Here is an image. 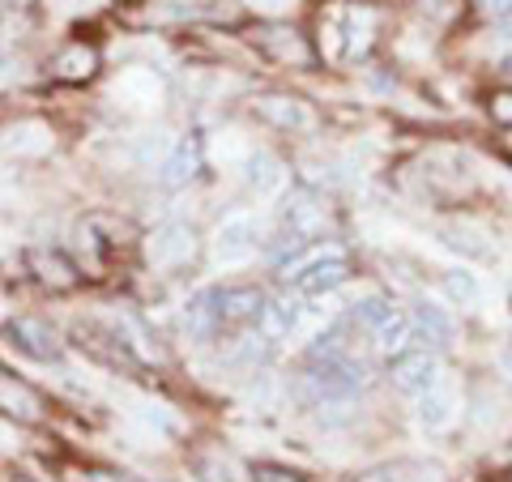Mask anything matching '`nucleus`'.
Segmentation results:
<instances>
[{"instance_id": "nucleus-1", "label": "nucleus", "mask_w": 512, "mask_h": 482, "mask_svg": "<svg viewBox=\"0 0 512 482\" xmlns=\"http://www.w3.org/2000/svg\"><path fill=\"white\" fill-rule=\"evenodd\" d=\"M269 244V222L256 214V210H231L214 222L210 239H205V256L218 265V269H239L256 261Z\"/></svg>"}, {"instance_id": "nucleus-2", "label": "nucleus", "mask_w": 512, "mask_h": 482, "mask_svg": "<svg viewBox=\"0 0 512 482\" xmlns=\"http://www.w3.org/2000/svg\"><path fill=\"white\" fill-rule=\"evenodd\" d=\"M69 346H77L94 367H103V372H116V376L150 372V367L124 346V337L116 333V325H111V320H99V316H94V320H77V325L69 329Z\"/></svg>"}, {"instance_id": "nucleus-3", "label": "nucleus", "mask_w": 512, "mask_h": 482, "mask_svg": "<svg viewBox=\"0 0 512 482\" xmlns=\"http://www.w3.org/2000/svg\"><path fill=\"white\" fill-rule=\"evenodd\" d=\"M0 337H5V346L18 359L39 363V367H60L64 355H69V342H64V333L52 325V320L30 316V312L9 316L5 325H0Z\"/></svg>"}, {"instance_id": "nucleus-4", "label": "nucleus", "mask_w": 512, "mask_h": 482, "mask_svg": "<svg viewBox=\"0 0 512 482\" xmlns=\"http://www.w3.org/2000/svg\"><path fill=\"white\" fill-rule=\"evenodd\" d=\"M146 265L158 273H184L188 265H197L205 256V239L201 231L184 218H163L158 227L146 235Z\"/></svg>"}, {"instance_id": "nucleus-5", "label": "nucleus", "mask_w": 512, "mask_h": 482, "mask_svg": "<svg viewBox=\"0 0 512 482\" xmlns=\"http://www.w3.org/2000/svg\"><path fill=\"white\" fill-rule=\"evenodd\" d=\"M252 47L261 52L265 60H274L278 69H299V73H308L312 64H316V43L303 35L299 26H291L286 18H261L252 26Z\"/></svg>"}, {"instance_id": "nucleus-6", "label": "nucleus", "mask_w": 512, "mask_h": 482, "mask_svg": "<svg viewBox=\"0 0 512 482\" xmlns=\"http://www.w3.org/2000/svg\"><path fill=\"white\" fill-rule=\"evenodd\" d=\"M248 111L265 128L274 133H286V137H312L320 128V116L316 107L303 99V94H291V90H261L248 99Z\"/></svg>"}, {"instance_id": "nucleus-7", "label": "nucleus", "mask_w": 512, "mask_h": 482, "mask_svg": "<svg viewBox=\"0 0 512 482\" xmlns=\"http://www.w3.org/2000/svg\"><path fill=\"white\" fill-rule=\"evenodd\" d=\"M265 299H269V291H265L261 282H244V278L214 282V303H218L222 337H231V333H244V329H256V325H261Z\"/></svg>"}, {"instance_id": "nucleus-8", "label": "nucleus", "mask_w": 512, "mask_h": 482, "mask_svg": "<svg viewBox=\"0 0 512 482\" xmlns=\"http://www.w3.org/2000/svg\"><path fill=\"white\" fill-rule=\"evenodd\" d=\"M384 380H389V389L397 397L414 401L419 393H427L431 384L444 380V355L440 350H431V346H414V350H406L402 359L384 363Z\"/></svg>"}, {"instance_id": "nucleus-9", "label": "nucleus", "mask_w": 512, "mask_h": 482, "mask_svg": "<svg viewBox=\"0 0 512 482\" xmlns=\"http://www.w3.org/2000/svg\"><path fill=\"white\" fill-rule=\"evenodd\" d=\"M239 180H244L248 197L261 201V205H278L282 192L295 184V180H291V167H286V158H282L278 150H269V146L248 150L244 167H239Z\"/></svg>"}, {"instance_id": "nucleus-10", "label": "nucleus", "mask_w": 512, "mask_h": 482, "mask_svg": "<svg viewBox=\"0 0 512 482\" xmlns=\"http://www.w3.org/2000/svg\"><path fill=\"white\" fill-rule=\"evenodd\" d=\"M26 269H30V278H35L43 291H52V295H73V291H82L86 286L82 261H73V256L64 248H56V244L26 248Z\"/></svg>"}, {"instance_id": "nucleus-11", "label": "nucleus", "mask_w": 512, "mask_h": 482, "mask_svg": "<svg viewBox=\"0 0 512 482\" xmlns=\"http://www.w3.org/2000/svg\"><path fill=\"white\" fill-rule=\"evenodd\" d=\"M205 171V146L197 133H184L171 141V150L163 154V163L154 167V184L158 192H188L192 184L201 180Z\"/></svg>"}, {"instance_id": "nucleus-12", "label": "nucleus", "mask_w": 512, "mask_h": 482, "mask_svg": "<svg viewBox=\"0 0 512 482\" xmlns=\"http://www.w3.org/2000/svg\"><path fill=\"white\" fill-rule=\"evenodd\" d=\"M461 410H466V397H461L457 380L444 376L440 384H431L427 393L414 397V427L427 431V436H444V431L457 427Z\"/></svg>"}, {"instance_id": "nucleus-13", "label": "nucleus", "mask_w": 512, "mask_h": 482, "mask_svg": "<svg viewBox=\"0 0 512 482\" xmlns=\"http://www.w3.org/2000/svg\"><path fill=\"white\" fill-rule=\"evenodd\" d=\"M410 320H414V342L440 350V355H448V350L457 346V337H461L457 316H453V308H448L444 299L419 295L410 303Z\"/></svg>"}, {"instance_id": "nucleus-14", "label": "nucleus", "mask_w": 512, "mask_h": 482, "mask_svg": "<svg viewBox=\"0 0 512 482\" xmlns=\"http://www.w3.org/2000/svg\"><path fill=\"white\" fill-rule=\"evenodd\" d=\"M47 73H52V82L60 86H90L94 77L103 73V52L99 43L90 39H69L60 43L52 56H47Z\"/></svg>"}, {"instance_id": "nucleus-15", "label": "nucleus", "mask_w": 512, "mask_h": 482, "mask_svg": "<svg viewBox=\"0 0 512 482\" xmlns=\"http://www.w3.org/2000/svg\"><path fill=\"white\" fill-rule=\"evenodd\" d=\"M376 35H380V13H376V5H367V0H355V5L342 9V18H338V39H342V60H346V64H363L367 56H372Z\"/></svg>"}, {"instance_id": "nucleus-16", "label": "nucleus", "mask_w": 512, "mask_h": 482, "mask_svg": "<svg viewBox=\"0 0 512 482\" xmlns=\"http://www.w3.org/2000/svg\"><path fill=\"white\" fill-rule=\"evenodd\" d=\"M180 329L192 346L201 350H214L222 342V320H218V303H214V282L210 286H197L184 308H180Z\"/></svg>"}, {"instance_id": "nucleus-17", "label": "nucleus", "mask_w": 512, "mask_h": 482, "mask_svg": "<svg viewBox=\"0 0 512 482\" xmlns=\"http://www.w3.org/2000/svg\"><path fill=\"white\" fill-rule=\"evenodd\" d=\"M355 482H448V470L431 457H393L367 465Z\"/></svg>"}, {"instance_id": "nucleus-18", "label": "nucleus", "mask_w": 512, "mask_h": 482, "mask_svg": "<svg viewBox=\"0 0 512 482\" xmlns=\"http://www.w3.org/2000/svg\"><path fill=\"white\" fill-rule=\"evenodd\" d=\"M0 414L35 427V423L47 419V401H43V393L35 389V384H26L22 376L0 372Z\"/></svg>"}, {"instance_id": "nucleus-19", "label": "nucleus", "mask_w": 512, "mask_h": 482, "mask_svg": "<svg viewBox=\"0 0 512 482\" xmlns=\"http://www.w3.org/2000/svg\"><path fill=\"white\" fill-rule=\"evenodd\" d=\"M372 350H376V359H384V363H393V359H402L406 350H414L419 342H414V320H410V312H389L380 320V325L372 329Z\"/></svg>"}, {"instance_id": "nucleus-20", "label": "nucleus", "mask_w": 512, "mask_h": 482, "mask_svg": "<svg viewBox=\"0 0 512 482\" xmlns=\"http://www.w3.org/2000/svg\"><path fill=\"white\" fill-rule=\"evenodd\" d=\"M393 308H397V303H393L389 291H363L359 299H350V303H346L342 316H346V325L355 329L359 337H372V329H376Z\"/></svg>"}, {"instance_id": "nucleus-21", "label": "nucleus", "mask_w": 512, "mask_h": 482, "mask_svg": "<svg viewBox=\"0 0 512 482\" xmlns=\"http://www.w3.org/2000/svg\"><path fill=\"white\" fill-rule=\"evenodd\" d=\"M440 299L448 308H478L483 303V278L470 265H453L440 273Z\"/></svg>"}, {"instance_id": "nucleus-22", "label": "nucleus", "mask_w": 512, "mask_h": 482, "mask_svg": "<svg viewBox=\"0 0 512 482\" xmlns=\"http://www.w3.org/2000/svg\"><path fill=\"white\" fill-rule=\"evenodd\" d=\"M248 478L252 482H308V474L295 470V465H282V461H252Z\"/></svg>"}, {"instance_id": "nucleus-23", "label": "nucleus", "mask_w": 512, "mask_h": 482, "mask_svg": "<svg viewBox=\"0 0 512 482\" xmlns=\"http://www.w3.org/2000/svg\"><path fill=\"white\" fill-rule=\"evenodd\" d=\"M192 470H197L205 482H239L231 457H222V453H201L197 461H192Z\"/></svg>"}, {"instance_id": "nucleus-24", "label": "nucleus", "mask_w": 512, "mask_h": 482, "mask_svg": "<svg viewBox=\"0 0 512 482\" xmlns=\"http://www.w3.org/2000/svg\"><path fill=\"white\" fill-rule=\"evenodd\" d=\"M487 116L495 128H512V86H495L487 94Z\"/></svg>"}, {"instance_id": "nucleus-25", "label": "nucleus", "mask_w": 512, "mask_h": 482, "mask_svg": "<svg viewBox=\"0 0 512 482\" xmlns=\"http://www.w3.org/2000/svg\"><path fill=\"white\" fill-rule=\"evenodd\" d=\"M474 9H478V18L495 22V26L512 18V0H474Z\"/></svg>"}, {"instance_id": "nucleus-26", "label": "nucleus", "mask_w": 512, "mask_h": 482, "mask_svg": "<svg viewBox=\"0 0 512 482\" xmlns=\"http://www.w3.org/2000/svg\"><path fill=\"white\" fill-rule=\"evenodd\" d=\"M495 367H500V376L512 384V337H508L500 350H495Z\"/></svg>"}, {"instance_id": "nucleus-27", "label": "nucleus", "mask_w": 512, "mask_h": 482, "mask_svg": "<svg viewBox=\"0 0 512 482\" xmlns=\"http://www.w3.org/2000/svg\"><path fill=\"white\" fill-rule=\"evenodd\" d=\"M13 69V52H9V43H5V35H0V77H5Z\"/></svg>"}, {"instance_id": "nucleus-28", "label": "nucleus", "mask_w": 512, "mask_h": 482, "mask_svg": "<svg viewBox=\"0 0 512 482\" xmlns=\"http://www.w3.org/2000/svg\"><path fill=\"white\" fill-rule=\"evenodd\" d=\"M500 73H508V77H512V43L504 47V56H500Z\"/></svg>"}, {"instance_id": "nucleus-29", "label": "nucleus", "mask_w": 512, "mask_h": 482, "mask_svg": "<svg viewBox=\"0 0 512 482\" xmlns=\"http://www.w3.org/2000/svg\"><path fill=\"white\" fill-rule=\"evenodd\" d=\"M0 5H5V0H0Z\"/></svg>"}]
</instances>
